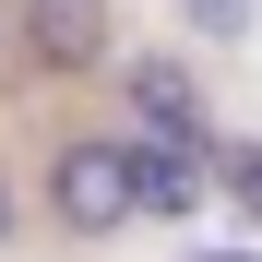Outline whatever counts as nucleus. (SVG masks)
<instances>
[{"label":"nucleus","mask_w":262,"mask_h":262,"mask_svg":"<svg viewBox=\"0 0 262 262\" xmlns=\"http://www.w3.org/2000/svg\"><path fill=\"white\" fill-rule=\"evenodd\" d=\"M107 0H24V48H36V72H96L107 60Z\"/></svg>","instance_id":"3"},{"label":"nucleus","mask_w":262,"mask_h":262,"mask_svg":"<svg viewBox=\"0 0 262 262\" xmlns=\"http://www.w3.org/2000/svg\"><path fill=\"white\" fill-rule=\"evenodd\" d=\"M48 227H72V238L143 227V131H72L48 155Z\"/></svg>","instance_id":"1"},{"label":"nucleus","mask_w":262,"mask_h":262,"mask_svg":"<svg viewBox=\"0 0 262 262\" xmlns=\"http://www.w3.org/2000/svg\"><path fill=\"white\" fill-rule=\"evenodd\" d=\"M250 12L262 0H179V24L203 36V48H250Z\"/></svg>","instance_id":"5"},{"label":"nucleus","mask_w":262,"mask_h":262,"mask_svg":"<svg viewBox=\"0 0 262 262\" xmlns=\"http://www.w3.org/2000/svg\"><path fill=\"white\" fill-rule=\"evenodd\" d=\"M131 119H143V131H203V72H191L179 48L131 60Z\"/></svg>","instance_id":"4"},{"label":"nucleus","mask_w":262,"mask_h":262,"mask_svg":"<svg viewBox=\"0 0 262 262\" xmlns=\"http://www.w3.org/2000/svg\"><path fill=\"white\" fill-rule=\"evenodd\" d=\"M12 227H24V214H12V179H0V250H12Z\"/></svg>","instance_id":"7"},{"label":"nucleus","mask_w":262,"mask_h":262,"mask_svg":"<svg viewBox=\"0 0 262 262\" xmlns=\"http://www.w3.org/2000/svg\"><path fill=\"white\" fill-rule=\"evenodd\" d=\"M12 36H24V12H12V0H0V48H12Z\"/></svg>","instance_id":"8"},{"label":"nucleus","mask_w":262,"mask_h":262,"mask_svg":"<svg viewBox=\"0 0 262 262\" xmlns=\"http://www.w3.org/2000/svg\"><path fill=\"white\" fill-rule=\"evenodd\" d=\"M227 179L250 191V214H262V155H227Z\"/></svg>","instance_id":"6"},{"label":"nucleus","mask_w":262,"mask_h":262,"mask_svg":"<svg viewBox=\"0 0 262 262\" xmlns=\"http://www.w3.org/2000/svg\"><path fill=\"white\" fill-rule=\"evenodd\" d=\"M203 203H214L203 131H143V227H191Z\"/></svg>","instance_id":"2"}]
</instances>
